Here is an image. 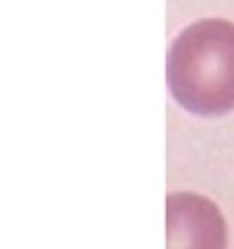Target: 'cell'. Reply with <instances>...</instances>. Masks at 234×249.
Listing matches in <instances>:
<instances>
[{"label": "cell", "instance_id": "cell-2", "mask_svg": "<svg viewBox=\"0 0 234 249\" xmlns=\"http://www.w3.org/2000/svg\"><path fill=\"white\" fill-rule=\"evenodd\" d=\"M168 244H224V222L212 203L198 196H168Z\"/></svg>", "mask_w": 234, "mask_h": 249}, {"label": "cell", "instance_id": "cell-1", "mask_svg": "<svg viewBox=\"0 0 234 249\" xmlns=\"http://www.w3.org/2000/svg\"><path fill=\"white\" fill-rule=\"evenodd\" d=\"M168 88L181 107L200 117L234 110V22L200 20L168 52Z\"/></svg>", "mask_w": 234, "mask_h": 249}]
</instances>
